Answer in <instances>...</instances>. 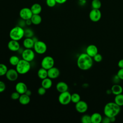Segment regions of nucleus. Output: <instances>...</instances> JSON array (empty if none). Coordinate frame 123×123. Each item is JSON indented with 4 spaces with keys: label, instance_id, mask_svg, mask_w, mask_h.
I'll use <instances>...</instances> for the list:
<instances>
[{
    "label": "nucleus",
    "instance_id": "nucleus-25",
    "mask_svg": "<svg viewBox=\"0 0 123 123\" xmlns=\"http://www.w3.org/2000/svg\"><path fill=\"white\" fill-rule=\"evenodd\" d=\"M30 19L34 25H38L42 22V17L40 14H33Z\"/></svg>",
    "mask_w": 123,
    "mask_h": 123
},
{
    "label": "nucleus",
    "instance_id": "nucleus-19",
    "mask_svg": "<svg viewBox=\"0 0 123 123\" xmlns=\"http://www.w3.org/2000/svg\"><path fill=\"white\" fill-rule=\"evenodd\" d=\"M19 103L23 105H26L28 104L30 102V96L26 95L25 93L21 94L18 99Z\"/></svg>",
    "mask_w": 123,
    "mask_h": 123
},
{
    "label": "nucleus",
    "instance_id": "nucleus-9",
    "mask_svg": "<svg viewBox=\"0 0 123 123\" xmlns=\"http://www.w3.org/2000/svg\"><path fill=\"white\" fill-rule=\"evenodd\" d=\"M101 12L100 10L97 9H92L89 13V19L93 22L99 21L101 18Z\"/></svg>",
    "mask_w": 123,
    "mask_h": 123
},
{
    "label": "nucleus",
    "instance_id": "nucleus-15",
    "mask_svg": "<svg viewBox=\"0 0 123 123\" xmlns=\"http://www.w3.org/2000/svg\"><path fill=\"white\" fill-rule=\"evenodd\" d=\"M86 53L89 56L93 58L98 53V49L96 45L94 44H90L86 47Z\"/></svg>",
    "mask_w": 123,
    "mask_h": 123
},
{
    "label": "nucleus",
    "instance_id": "nucleus-30",
    "mask_svg": "<svg viewBox=\"0 0 123 123\" xmlns=\"http://www.w3.org/2000/svg\"><path fill=\"white\" fill-rule=\"evenodd\" d=\"M81 122L82 123H91V115L89 114H84L81 118Z\"/></svg>",
    "mask_w": 123,
    "mask_h": 123
},
{
    "label": "nucleus",
    "instance_id": "nucleus-13",
    "mask_svg": "<svg viewBox=\"0 0 123 123\" xmlns=\"http://www.w3.org/2000/svg\"><path fill=\"white\" fill-rule=\"evenodd\" d=\"M60 75V70L54 66L48 70V77L51 79L57 78Z\"/></svg>",
    "mask_w": 123,
    "mask_h": 123
},
{
    "label": "nucleus",
    "instance_id": "nucleus-20",
    "mask_svg": "<svg viewBox=\"0 0 123 123\" xmlns=\"http://www.w3.org/2000/svg\"><path fill=\"white\" fill-rule=\"evenodd\" d=\"M30 9L33 14H40L42 10L41 5L37 3L33 4L30 7Z\"/></svg>",
    "mask_w": 123,
    "mask_h": 123
},
{
    "label": "nucleus",
    "instance_id": "nucleus-22",
    "mask_svg": "<svg viewBox=\"0 0 123 123\" xmlns=\"http://www.w3.org/2000/svg\"><path fill=\"white\" fill-rule=\"evenodd\" d=\"M111 93L114 95H117L122 93L123 91V88L122 86L119 84H114L111 87Z\"/></svg>",
    "mask_w": 123,
    "mask_h": 123
},
{
    "label": "nucleus",
    "instance_id": "nucleus-10",
    "mask_svg": "<svg viewBox=\"0 0 123 123\" xmlns=\"http://www.w3.org/2000/svg\"><path fill=\"white\" fill-rule=\"evenodd\" d=\"M19 14L20 17L24 20L31 19L33 14L31 9L28 7H24L22 8L20 10Z\"/></svg>",
    "mask_w": 123,
    "mask_h": 123
},
{
    "label": "nucleus",
    "instance_id": "nucleus-35",
    "mask_svg": "<svg viewBox=\"0 0 123 123\" xmlns=\"http://www.w3.org/2000/svg\"><path fill=\"white\" fill-rule=\"evenodd\" d=\"M20 96V94L17 91L13 92L11 95V98L12 100H17L19 99Z\"/></svg>",
    "mask_w": 123,
    "mask_h": 123
},
{
    "label": "nucleus",
    "instance_id": "nucleus-45",
    "mask_svg": "<svg viewBox=\"0 0 123 123\" xmlns=\"http://www.w3.org/2000/svg\"><path fill=\"white\" fill-rule=\"evenodd\" d=\"M80 1H85L86 0H79Z\"/></svg>",
    "mask_w": 123,
    "mask_h": 123
},
{
    "label": "nucleus",
    "instance_id": "nucleus-1",
    "mask_svg": "<svg viewBox=\"0 0 123 123\" xmlns=\"http://www.w3.org/2000/svg\"><path fill=\"white\" fill-rule=\"evenodd\" d=\"M76 63L78 67L80 70L86 71L90 69L93 65V58L86 53H82L78 57Z\"/></svg>",
    "mask_w": 123,
    "mask_h": 123
},
{
    "label": "nucleus",
    "instance_id": "nucleus-8",
    "mask_svg": "<svg viewBox=\"0 0 123 123\" xmlns=\"http://www.w3.org/2000/svg\"><path fill=\"white\" fill-rule=\"evenodd\" d=\"M54 65V60L50 56H45L41 62V67L48 70L53 67Z\"/></svg>",
    "mask_w": 123,
    "mask_h": 123
},
{
    "label": "nucleus",
    "instance_id": "nucleus-5",
    "mask_svg": "<svg viewBox=\"0 0 123 123\" xmlns=\"http://www.w3.org/2000/svg\"><path fill=\"white\" fill-rule=\"evenodd\" d=\"M33 49L35 52L37 54H43L46 52L47 46L44 41L38 40L35 42Z\"/></svg>",
    "mask_w": 123,
    "mask_h": 123
},
{
    "label": "nucleus",
    "instance_id": "nucleus-7",
    "mask_svg": "<svg viewBox=\"0 0 123 123\" xmlns=\"http://www.w3.org/2000/svg\"><path fill=\"white\" fill-rule=\"evenodd\" d=\"M21 56L23 59L30 62L35 58V51L32 49H25L21 53Z\"/></svg>",
    "mask_w": 123,
    "mask_h": 123
},
{
    "label": "nucleus",
    "instance_id": "nucleus-29",
    "mask_svg": "<svg viewBox=\"0 0 123 123\" xmlns=\"http://www.w3.org/2000/svg\"><path fill=\"white\" fill-rule=\"evenodd\" d=\"M101 5V2L100 0H92L91 2V6L93 9H99Z\"/></svg>",
    "mask_w": 123,
    "mask_h": 123
},
{
    "label": "nucleus",
    "instance_id": "nucleus-41",
    "mask_svg": "<svg viewBox=\"0 0 123 123\" xmlns=\"http://www.w3.org/2000/svg\"><path fill=\"white\" fill-rule=\"evenodd\" d=\"M57 3L58 4H63L64 3H65L67 0H55Z\"/></svg>",
    "mask_w": 123,
    "mask_h": 123
},
{
    "label": "nucleus",
    "instance_id": "nucleus-16",
    "mask_svg": "<svg viewBox=\"0 0 123 123\" xmlns=\"http://www.w3.org/2000/svg\"><path fill=\"white\" fill-rule=\"evenodd\" d=\"M15 89L16 91L21 95L25 93L27 89V86L24 82H19L15 85Z\"/></svg>",
    "mask_w": 123,
    "mask_h": 123
},
{
    "label": "nucleus",
    "instance_id": "nucleus-17",
    "mask_svg": "<svg viewBox=\"0 0 123 123\" xmlns=\"http://www.w3.org/2000/svg\"><path fill=\"white\" fill-rule=\"evenodd\" d=\"M68 88L69 87L67 84L63 81L59 82L56 85V89L59 93L68 91Z\"/></svg>",
    "mask_w": 123,
    "mask_h": 123
},
{
    "label": "nucleus",
    "instance_id": "nucleus-28",
    "mask_svg": "<svg viewBox=\"0 0 123 123\" xmlns=\"http://www.w3.org/2000/svg\"><path fill=\"white\" fill-rule=\"evenodd\" d=\"M81 100L80 95L77 93H74L71 94V102L74 103H76Z\"/></svg>",
    "mask_w": 123,
    "mask_h": 123
},
{
    "label": "nucleus",
    "instance_id": "nucleus-31",
    "mask_svg": "<svg viewBox=\"0 0 123 123\" xmlns=\"http://www.w3.org/2000/svg\"><path fill=\"white\" fill-rule=\"evenodd\" d=\"M8 70V67L5 64L0 63V76L5 75Z\"/></svg>",
    "mask_w": 123,
    "mask_h": 123
},
{
    "label": "nucleus",
    "instance_id": "nucleus-37",
    "mask_svg": "<svg viewBox=\"0 0 123 123\" xmlns=\"http://www.w3.org/2000/svg\"><path fill=\"white\" fill-rule=\"evenodd\" d=\"M116 75L120 80H123V68H120L117 72Z\"/></svg>",
    "mask_w": 123,
    "mask_h": 123
},
{
    "label": "nucleus",
    "instance_id": "nucleus-12",
    "mask_svg": "<svg viewBox=\"0 0 123 123\" xmlns=\"http://www.w3.org/2000/svg\"><path fill=\"white\" fill-rule=\"evenodd\" d=\"M19 74L16 69L11 68L8 70L5 74V76L9 81L13 82L16 81L18 79Z\"/></svg>",
    "mask_w": 123,
    "mask_h": 123
},
{
    "label": "nucleus",
    "instance_id": "nucleus-4",
    "mask_svg": "<svg viewBox=\"0 0 123 123\" xmlns=\"http://www.w3.org/2000/svg\"><path fill=\"white\" fill-rule=\"evenodd\" d=\"M31 69L30 62H27L23 59L20 60L18 64L15 66V69L19 74H27Z\"/></svg>",
    "mask_w": 123,
    "mask_h": 123
},
{
    "label": "nucleus",
    "instance_id": "nucleus-44",
    "mask_svg": "<svg viewBox=\"0 0 123 123\" xmlns=\"http://www.w3.org/2000/svg\"><path fill=\"white\" fill-rule=\"evenodd\" d=\"M110 118L111 122H114L115 121V120H116L115 117H110Z\"/></svg>",
    "mask_w": 123,
    "mask_h": 123
},
{
    "label": "nucleus",
    "instance_id": "nucleus-42",
    "mask_svg": "<svg viewBox=\"0 0 123 123\" xmlns=\"http://www.w3.org/2000/svg\"><path fill=\"white\" fill-rule=\"evenodd\" d=\"M25 24L26 25H28V26H30V25H31L32 24V21L30 19H27L26 20H25Z\"/></svg>",
    "mask_w": 123,
    "mask_h": 123
},
{
    "label": "nucleus",
    "instance_id": "nucleus-26",
    "mask_svg": "<svg viewBox=\"0 0 123 123\" xmlns=\"http://www.w3.org/2000/svg\"><path fill=\"white\" fill-rule=\"evenodd\" d=\"M114 102L120 107L123 106V94L121 93L115 95Z\"/></svg>",
    "mask_w": 123,
    "mask_h": 123
},
{
    "label": "nucleus",
    "instance_id": "nucleus-39",
    "mask_svg": "<svg viewBox=\"0 0 123 123\" xmlns=\"http://www.w3.org/2000/svg\"><path fill=\"white\" fill-rule=\"evenodd\" d=\"M101 122L103 123H111L110 117L105 116L104 118H102V120Z\"/></svg>",
    "mask_w": 123,
    "mask_h": 123
},
{
    "label": "nucleus",
    "instance_id": "nucleus-3",
    "mask_svg": "<svg viewBox=\"0 0 123 123\" xmlns=\"http://www.w3.org/2000/svg\"><path fill=\"white\" fill-rule=\"evenodd\" d=\"M25 30L19 26H16L13 27L9 32V37L11 39L19 41L24 37Z\"/></svg>",
    "mask_w": 123,
    "mask_h": 123
},
{
    "label": "nucleus",
    "instance_id": "nucleus-24",
    "mask_svg": "<svg viewBox=\"0 0 123 123\" xmlns=\"http://www.w3.org/2000/svg\"><path fill=\"white\" fill-rule=\"evenodd\" d=\"M37 75L38 78L40 79H44L48 77V70L42 67H41L38 70Z\"/></svg>",
    "mask_w": 123,
    "mask_h": 123
},
{
    "label": "nucleus",
    "instance_id": "nucleus-36",
    "mask_svg": "<svg viewBox=\"0 0 123 123\" xmlns=\"http://www.w3.org/2000/svg\"><path fill=\"white\" fill-rule=\"evenodd\" d=\"M46 90L45 88H44L43 86H40L39 87L38 89H37V93L38 94V95H40V96H43L44 94H45L46 92Z\"/></svg>",
    "mask_w": 123,
    "mask_h": 123
},
{
    "label": "nucleus",
    "instance_id": "nucleus-40",
    "mask_svg": "<svg viewBox=\"0 0 123 123\" xmlns=\"http://www.w3.org/2000/svg\"><path fill=\"white\" fill-rule=\"evenodd\" d=\"M118 66L119 68H123V59H121L118 62Z\"/></svg>",
    "mask_w": 123,
    "mask_h": 123
},
{
    "label": "nucleus",
    "instance_id": "nucleus-18",
    "mask_svg": "<svg viewBox=\"0 0 123 123\" xmlns=\"http://www.w3.org/2000/svg\"><path fill=\"white\" fill-rule=\"evenodd\" d=\"M35 42L32 37H25L23 42V46L25 49H33Z\"/></svg>",
    "mask_w": 123,
    "mask_h": 123
},
{
    "label": "nucleus",
    "instance_id": "nucleus-34",
    "mask_svg": "<svg viewBox=\"0 0 123 123\" xmlns=\"http://www.w3.org/2000/svg\"><path fill=\"white\" fill-rule=\"evenodd\" d=\"M93 58L94 61L97 62H101V61L102 60V55L100 53H98L96 55H95L93 57Z\"/></svg>",
    "mask_w": 123,
    "mask_h": 123
},
{
    "label": "nucleus",
    "instance_id": "nucleus-23",
    "mask_svg": "<svg viewBox=\"0 0 123 123\" xmlns=\"http://www.w3.org/2000/svg\"><path fill=\"white\" fill-rule=\"evenodd\" d=\"M52 86V79L49 77H47L44 79L42 80L41 81V86L45 88L46 89H49Z\"/></svg>",
    "mask_w": 123,
    "mask_h": 123
},
{
    "label": "nucleus",
    "instance_id": "nucleus-32",
    "mask_svg": "<svg viewBox=\"0 0 123 123\" xmlns=\"http://www.w3.org/2000/svg\"><path fill=\"white\" fill-rule=\"evenodd\" d=\"M25 35L24 37H34V33L32 29L27 28H25Z\"/></svg>",
    "mask_w": 123,
    "mask_h": 123
},
{
    "label": "nucleus",
    "instance_id": "nucleus-43",
    "mask_svg": "<svg viewBox=\"0 0 123 123\" xmlns=\"http://www.w3.org/2000/svg\"><path fill=\"white\" fill-rule=\"evenodd\" d=\"M25 94L26 95L29 96H30L31 95V94H32V92H31V91L30 90L27 89V90L26 91V92H25Z\"/></svg>",
    "mask_w": 123,
    "mask_h": 123
},
{
    "label": "nucleus",
    "instance_id": "nucleus-14",
    "mask_svg": "<svg viewBox=\"0 0 123 123\" xmlns=\"http://www.w3.org/2000/svg\"><path fill=\"white\" fill-rule=\"evenodd\" d=\"M19 41L11 39L8 43L7 47L8 49L12 51H18L20 48V45Z\"/></svg>",
    "mask_w": 123,
    "mask_h": 123
},
{
    "label": "nucleus",
    "instance_id": "nucleus-6",
    "mask_svg": "<svg viewBox=\"0 0 123 123\" xmlns=\"http://www.w3.org/2000/svg\"><path fill=\"white\" fill-rule=\"evenodd\" d=\"M58 101L62 105L69 104L71 102V94L68 91L60 93L58 97Z\"/></svg>",
    "mask_w": 123,
    "mask_h": 123
},
{
    "label": "nucleus",
    "instance_id": "nucleus-11",
    "mask_svg": "<svg viewBox=\"0 0 123 123\" xmlns=\"http://www.w3.org/2000/svg\"><path fill=\"white\" fill-rule=\"evenodd\" d=\"M88 108V104L84 100H80L75 104V109L76 111L80 113H84L86 112L87 111Z\"/></svg>",
    "mask_w": 123,
    "mask_h": 123
},
{
    "label": "nucleus",
    "instance_id": "nucleus-2",
    "mask_svg": "<svg viewBox=\"0 0 123 123\" xmlns=\"http://www.w3.org/2000/svg\"><path fill=\"white\" fill-rule=\"evenodd\" d=\"M120 106L114 102H109L106 103L104 107L103 112L105 116L112 117H116L120 112Z\"/></svg>",
    "mask_w": 123,
    "mask_h": 123
},
{
    "label": "nucleus",
    "instance_id": "nucleus-38",
    "mask_svg": "<svg viewBox=\"0 0 123 123\" xmlns=\"http://www.w3.org/2000/svg\"><path fill=\"white\" fill-rule=\"evenodd\" d=\"M6 85L4 82L0 80V93H2L6 89Z\"/></svg>",
    "mask_w": 123,
    "mask_h": 123
},
{
    "label": "nucleus",
    "instance_id": "nucleus-33",
    "mask_svg": "<svg viewBox=\"0 0 123 123\" xmlns=\"http://www.w3.org/2000/svg\"><path fill=\"white\" fill-rule=\"evenodd\" d=\"M46 3L48 7L52 8L56 5L57 2L55 0H46Z\"/></svg>",
    "mask_w": 123,
    "mask_h": 123
},
{
    "label": "nucleus",
    "instance_id": "nucleus-21",
    "mask_svg": "<svg viewBox=\"0 0 123 123\" xmlns=\"http://www.w3.org/2000/svg\"><path fill=\"white\" fill-rule=\"evenodd\" d=\"M102 116L98 112H94L91 115V123H100L102 122Z\"/></svg>",
    "mask_w": 123,
    "mask_h": 123
},
{
    "label": "nucleus",
    "instance_id": "nucleus-27",
    "mask_svg": "<svg viewBox=\"0 0 123 123\" xmlns=\"http://www.w3.org/2000/svg\"><path fill=\"white\" fill-rule=\"evenodd\" d=\"M20 59L16 55H12L11 56L9 60V63L12 66H16V65L18 64Z\"/></svg>",
    "mask_w": 123,
    "mask_h": 123
}]
</instances>
